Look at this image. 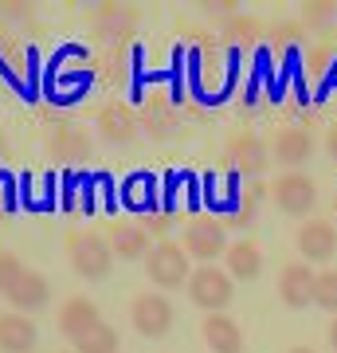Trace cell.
Instances as JSON below:
<instances>
[{
  "label": "cell",
  "instance_id": "obj_10",
  "mask_svg": "<svg viewBox=\"0 0 337 353\" xmlns=\"http://www.w3.org/2000/svg\"><path fill=\"white\" fill-rule=\"evenodd\" d=\"M0 350L4 353H32L36 350V322L20 310L0 314Z\"/></svg>",
  "mask_w": 337,
  "mask_h": 353
},
{
  "label": "cell",
  "instance_id": "obj_1",
  "mask_svg": "<svg viewBox=\"0 0 337 353\" xmlns=\"http://www.w3.org/2000/svg\"><path fill=\"white\" fill-rule=\"evenodd\" d=\"M67 259H71V267H75V275L87 279V283L106 279L110 267H114L110 243L102 240L99 232H75V236L67 240Z\"/></svg>",
  "mask_w": 337,
  "mask_h": 353
},
{
  "label": "cell",
  "instance_id": "obj_13",
  "mask_svg": "<svg viewBox=\"0 0 337 353\" xmlns=\"http://www.w3.org/2000/svg\"><path fill=\"white\" fill-rule=\"evenodd\" d=\"M106 243H110L114 259H145V255L153 252L145 228H138V224H114Z\"/></svg>",
  "mask_w": 337,
  "mask_h": 353
},
{
  "label": "cell",
  "instance_id": "obj_14",
  "mask_svg": "<svg viewBox=\"0 0 337 353\" xmlns=\"http://www.w3.org/2000/svg\"><path fill=\"white\" fill-rule=\"evenodd\" d=\"M122 204L130 212H153V208H157V176L153 173H130L122 181Z\"/></svg>",
  "mask_w": 337,
  "mask_h": 353
},
{
  "label": "cell",
  "instance_id": "obj_21",
  "mask_svg": "<svg viewBox=\"0 0 337 353\" xmlns=\"http://www.w3.org/2000/svg\"><path fill=\"white\" fill-rule=\"evenodd\" d=\"M314 303L322 306V310H334L337 314V271L318 275V283H314Z\"/></svg>",
  "mask_w": 337,
  "mask_h": 353
},
{
  "label": "cell",
  "instance_id": "obj_9",
  "mask_svg": "<svg viewBox=\"0 0 337 353\" xmlns=\"http://www.w3.org/2000/svg\"><path fill=\"white\" fill-rule=\"evenodd\" d=\"M185 252H192V259L212 263L216 255H224V228L216 220H192L185 232Z\"/></svg>",
  "mask_w": 337,
  "mask_h": 353
},
{
  "label": "cell",
  "instance_id": "obj_12",
  "mask_svg": "<svg viewBox=\"0 0 337 353\" xmlns=\"http://www.w3.org/2000/svg\"><path fill=\"white\" fill-rule=\"evenodd\" d=\"M4 299H8L20 314H24V310H39V306L51 299V283H48V275H39V271H24L20 283H16Z\"/></svg>",
  "mask_w": 337,
  "mask_h": 353
},
{
  "label": "cell",
  "instance_id": "obj_6",
  "mask_svg": "<svg viewBox=\"0 0 337 353\" xmlns=\"http://www.w3.org/2000/svg\"><path fill=\"white\" fill-rule=\"evenodd\" d=\"M298 252L306 255V263H325L337 252V228L325 220H306L298 228Z\"/></svg>",
  "mask_w": 337,
  "mask_h": 353
},
{
  "label": "cell",
  "instance_id": "obj_2",
  "mask_svg": "<svg viewBox=\"0 0 337 353\" xmlns=\"http://www.w3.org/2000/svg\"><path fill=\"white\" fill-rule=\"evenodd\" d=\"M188 299H192V306H200V310H208V314H224V306L236 299V287H232V275H224L220 267H200V271H192L185 283Z\"/></svg>",
  "mask_w": 337,
  "mask_h": 353
},
{
  "label": "cell",
  "instance_id": "obj_16",
  "mask_svg": "<svg viewBox=\"0 0 337 353\" xmlns=\"http://www.w3.org/2000/svg\"><path fill=\"white\" fill-rule=\"evenodd\" d=\"M227 161L236 165L239 173L259 176L263 169H267V150H263V141H259V138L243 134V138H236L232 145H227Z\"/></svg>",
  "mask_w": 337,
  "mask_h": 353
},
{
  "label": "cell",
  "instance_id": "obj_11",
  "mask_svg": "<svg viewBox=\"0 0 337 353\" xmlns=\"http://www.w3.org/2000/svg\"><path fill=\"white\" fill-rule=\"evenodd\" d=\"M200 334H204L212 353H243V334H239V326L227 314H208Z\"/></svg>",
  "mask_w": 337,
  "mask_h": 353
},
{
  "label": "cell",
  "instance_id": "obj_15",
  "mask_svg": "<svg viewBox=\"0 0 337 353\" xmlns=\"http://www.w3.org/2000/svg\"><path fill=\"white\" fill-rule=\"evenodd\" d=\"M99 138L110 141V145H125L134 138V114H130V106L114 102V106H106L99 114Z\"/></svg>",
  "mask_w": 337,
  "mask_h": 353
},
{
  "label": "cell",
  "instance_id": "obj_19",
  "mask_svg": "<svg viewBox=\"0 0 337 353\" xmlns=\"http://www.w3.org/2000/svg\"><path fill=\"white\" fill-rule=\"evenodd\" d=\"M51 153H55L59 161H83V157L90 153V138L83 134V130H55Z\"/></svg>",
  "mask_w": 337,
  "mask_h": 353
},
{
  "label": "cell",
  "instance_id": "obj_17",
  "mask_svg": "<svg viewBox=\"0 0 337 353\" xmlns=\"http://www.w3.org/2000/svg\"><path fill=\"white\" fill-rule=\"evenodd\" d=\"M227 275L232 279H259L263 271V252H259V243H251V240H239L227 248Z\"/></svg>",
  "mask_w": 337,
  "mask_h": 353
},
{
  "label": "cell",
  "instance_id": "obj_23",
  "mask_svg": "<svg viewBox=\"0 0 337 353\" xmlns=\"http://www.w3.org/2000/svg\"><path fill=\"white\" fill-rule=\"evenodd\" d=\"M325 150H329V157L337 161V126L329 130V138H325Z\"/></svg>",
  "mask_w": 337,
  "mask_h": 353
},
{
  "label": "cell",
  "instance_id": "obj_24",
  "mask_svg": "<svg viewBox=\"0 0 337 353\" xmlns=\"http://www.w3.org/2000/svg\"><path fill=\"white\" fill-rule=\"evenodd\" d=\"M329 345H334V350H337V318H334V322H329Z\"/></svg>",
  "mask_w": 337,
  "mask_h": 353
},
{
  "label": "cell",
  "instance_id": "obj_3",
  "mask_svg": "<svg viewBox=\"0 0 337 353\" xmlns=\"http://www.w3.org/2000/svg\"><path fill=\"white\" fill-rule=\"evenodd\" d=\"M130 322H134L141 338H165L173 330V303L161 290H145L130 303Z\"/></svg>",
  "mask_w": 337,
  "mask_h": 353
},
{
  "label": "cell",
  "instance_id": "obj_22",
  "mask_svg": "<svg viewBox=\"0 0 337 353\" xmlns=\"http://www.w3.org/2000/svg\"><path fill=\"white\" fill-rule=\"evenodd\" d=\"M28 267L20 263V255L12 252H0V294H8V290L20 283V275H24Z\"/></svg>",
  "mask_w": 337,
  "mask_h": 353
},
{
  "label": "cell",
  "instance_id": "obj_26",
  "mask_svg": "<svg viewBox=\"0 0 337 353\" xmlns=\"http://www.w3.org/2000/svg\"><path fill=\"white\" fill-rule=\"evenodd\" d=\"M0 150H4V138H0Z\"/></svg>",
  "mask_w": 337,
  "mask_h": 353
},
{
  "label": "cell",
  "instance_id": "obj_25",
  "mask_svg": "<svg viewBox=\"0 0 337 353\" xmlns=\"http://www.w3.org/2000/svg\"><path fill=\"white\" fill-rule=\"evenodd\" d=\"M290 353H314V350H306V345H298V350H290Z\"/></svg>",
  "mask_w": 337,
  "mask_h": 353
},
{
  "label": "cell",
  "instance_id": "obj_5",
  "mask_svg": "<svg viewBox=\"0 0 337 353\" xmlns=\"http://www.w3.org/2000/svg\"><path fill=\"white\" fill-rule=\"evenodd\" d=\"M271 196H275V204L287 216H306L318 204V185L306 173H283L271 185Z\"/></svg>",
  "mask_w": 337,
  "mask_h": 353
},
{
  "label": "cell",
  "instance_id": "obj_18",
  "mask_svg": "<svg viewBox=\"0 0 337 353\" xmlns=\"http://www.w3.org/2000/svg\"><path fill=\"white\" fill-rule=\"evenodd\" d=\"M314 141L306 130H283L275 138V161H283L287 169H298L302 161H310Z\"/></svg>",
  "mask_w": 337,
  "mask_h": 353
},
{
  "label": "cell",
  "instance_id": "obj_20",
  "mask_svg": "<svg viewBox=\"0 0 337 353\" xmlns=\"http://www.w3.org/2000/svg\"><path fill=\"white\" fill-rule=\"evenodd\" d=\"M75 353H118V334H114V326L99 322L94 330H87L75 341Z\"/></svg>",
  "mask_w": 337,
  "mask_h": 353
},
{
  "label": "cell",
  "instance_id": "obj_4",
  "mask_svg": "<svg viewBox=\"0 0 337 353\" xmlns=\"http://www.w3.org/2000/svg\"><path fill=\"white\" fill-rule=\"evenodd\" d=\"M145 271H150V283H157L161 290L185 287L188 283V255H185V248L161 240L150 255H145Z\"/></svg>",
  "mask_w": 337,
  "mask_h": 353
},
{
  "label": "cell",
  "instance_id": "obj_7",
  "mask_svg": "<svg viewBox=\"0 0 337 353\" xmlns=\"http://www.w3.org/2000/svg\"><path fill=\"white\" fill-rule=\"evenodd\" d=\"M314 283H318V275L310 271V263H290L278 275V299L294 310H302V306L314 303Z\"/></svg>",
  "mask_w": 337,
  "mask_h": 353
},
{
  "label": "cell",
  "instance_id": "obj_8",
  "mask_svg": "<svg viewBox=\"0 0 337 353\" xmlns=\"http://www.w3.org/2000/svg\"><path fill=\"white\" fill-rule=\"evenodd\" d=\"M102 318H99V306L90 303V299H83V294H75V299H67V303L59 306V318H55V326H59V334H67L71 341H79L87 330H94Z\"/></svg>",
  "mask_w": 337,
  "mask_h": 353
}]
</instances>
